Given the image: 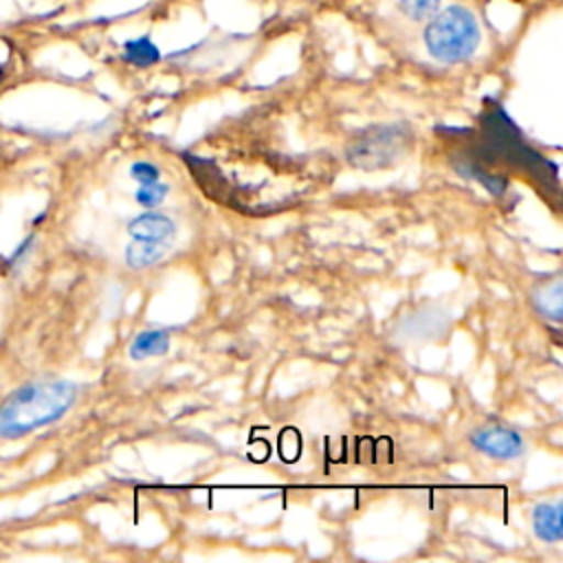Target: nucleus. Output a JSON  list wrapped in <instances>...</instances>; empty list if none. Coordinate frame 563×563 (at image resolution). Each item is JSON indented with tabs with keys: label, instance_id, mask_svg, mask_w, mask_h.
<instances>
[{
	"label": "nucleus",
	"instance_id": "11",
	"mask_svg": "<svg viewBox=\"0 0 563 563\" xmlns=\"http://www.w3.org/2000/svg\"><path fill=\"white\" fill-rule=\"evenodd\" d=\"M167 191H169V187L158 180V183H152V185H141V187L136 189L134 198H136V202H139L141 207H158V205L165 200Z\"/></svg>",
	"mask_w": 563,
	"mask_h": 563
},
{
	"label": "nucleus",
	"instance_id": "7",
	"mask_svg": "<svg viewBox=\"0 0 563 563\" xmlns=\"http://www.w3.org/2000/svg\"><path fill=\"white\" fill-rule=\"evenodd\" d=\"M169 332L167 330H145L134 336L130 343V358L143 361L150 356H161L169 350Z\"/></svg>",
	"mask_w": 563,
	"mask_h": 563
},
{
	"label": "nucleus",
	"instance_id": "13",
	"mask_svg": "<svg viewBox=\"0 0 563 563\" xmlns=\"http://www.w3.org/2000/svg\"><path fill=\"white\" fill-rule=\"evenodd\" d=\"M130 176L141 185H152L161 180V169L147 161H136L130 167Z\"/></svg>",
	"mask_w": 563,
	"mask_h": 563
},
{
	"label": "nucleus",
	"instance_id": "8",
	"mask_svg": "<svg viewBox=\"0 0 563 563\" xmlns=\"http://www.w3.org/2000/svg\"><path fill=\"white\" fill-rule=\"evenodd\" d=\"M532 303L534 308L552 319V321H561L563 317V292H561V279L554 277L552 282H545L543 286H539L534 292H532Z\"/></svg>",
	"mask_w": 563,
	"mask_h": 563
},
{
	"label": "nucleus",
	"instance_id": "12",
	"mask_svg": "<svg viewBox=\"0 0 563 563\" xmlns=\"http://www.w3.org/2000/svg\"><path fill=\"white\" fill-rule=\"evenodd\" d=\"M400 7L411 20H424L435 13L440 0H400Z\"/></svg>",
	"mask_w": 563,
	"mask_h": 563
},
{
	"label": "nucleus",
	"instance_id": "1",
	"mask_svg": "<svg viewBox=\"0 0 563 563\" xmlns=\"http://www.w3.org/2000/svg\"><path fill=\"white\" fill-rule=\"evenodd\" d=\"M79 387L70 380L20 385L0 405V438H22L57 422L75 405Z\"/></svg>",
	"mask_w": 563,
	"mask_h": 563
},
{
	"label": "nucleus",
	"instance_id": "10",
	"mask_svg": "<svg viewBox=\"0 0 563 563\" xmlns=\"http://www.w3.org/2000/svg\"><path fill=\"white\" fill-rule=\"evenodd\" d=\"M125 59L134 66H152L154 62L161 59V53L150 37H139L125 44Z\"/></svg>",
	"mask_w": 563,
	"mask_h": 563
},
{
	"label": "nucleus",
	"instance_id": "2",
	"mask_svg": "<svg viewBox=\"0 0 563 563\" xmlns=\"http://www.w3.org/2000/svg\"><path fill=\"white\" fill-rule=\"evenodd\" d=\"M424 44L438 62H464L479 44V24L468 9L446 7L424 29Z\"/></svg>",
	"mask_w": 563,
	"mask_h": 563
},
{
	"label": "nucleus",
	"instance_id": "4",
	"mask_svg": "<svg viewBox=\"0 0 563 563\" xmlns=\"http://www.w3.org/2000/svg\"><path fill=\"white\" fill-rule=\"evenodd\" d=\"M471 444L495 460H515L526 451V440L519 431L501 424H486L471 433Z\"/></svg>",
	"mask_w": 563,
	"mask_h": 563
},
{
	"label": "nucleus",
	"instance_id": "5",
	"mask_svg": "<svg viewBox=\"0 0 563 563\" xmlns=\"http://www.w3.org/2000/svg\"><path fill=\"white\" fill-rule=\"evenodd\" d=\"M128 233L134 240H152V242H167L176 235V224L169 216L152 211V213H141L130 220Z\"/></svg>",
	"mask_w": 563,
	"mask_h": 563
},
{
	"label": "nucleus",
	"instance_id": "9",
	"mask_svg": "<svg viewBox=\"0 0 563 563\" xmlns=\"http://www.w3.org/2000/svg\"><path fill=\"white\" fill-rule=\"evenodd\" d=\"M167 253L165 242H152V240H134L125 249V260L132 268H147L156 262H161Z\"/></svg>",
	"mask_w": 563,
	"mask_h": 563
},
{
	"label": "nucleus",
	"instance_id": "3",
	"mask_svg": "<svg viewBox=\"0 0 563 563\" xmlns=\"http://www.w3.org/2000/svg\"><path fill=\"white\" fill-rule=\"evenodd\" d=\"M411 134L402 125H376L365 130L347 147L350 165L358 169H380L398 163L407 154Z\"/></svg>",
	"mask_w": 563,
	"mask_h": 563
},
{
	"label": "nucleus",
	"instance_id": "6",
	"mask_svg": "<svg viewBox=\"0 0 563 563\" xmlns=\"http://www.w3.org/2000/svg\"><path fill=\"white\" fill-rule=\"evenodd\" d=\"M534 534L545 543H559L563 539L561 504H539L532 510Z\"/></svg>",
	"mask_w": 563,
	"mask_h": 563
}]
</instances>
